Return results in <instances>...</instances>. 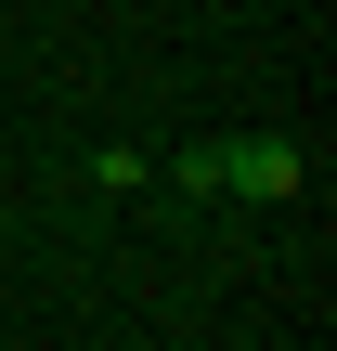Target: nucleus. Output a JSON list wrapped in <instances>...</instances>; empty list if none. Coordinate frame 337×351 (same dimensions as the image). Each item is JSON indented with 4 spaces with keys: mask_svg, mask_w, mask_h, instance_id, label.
<instances>
[{
    "mask_svg": "<svg viewBox=\"0 0 337 351\" xmlns=\"http://www.w3.org/2000/svg\"><path fill=\"white\" fill-rule=\"evenodd\" d=\"M169 195H221V143H182L169 156Z\"/></svg>",
    "mask_w": 337,
    "mask_h": 351,
    "instance_id": "nucleus-2",
    "label": "nucleus"
},
{
    "mask_svg": "<svg viewBox=\"0 0 337 351\" xmlns=\"http://www.w3.org/2000/svg\"><path fill=\"white\" fill-rule=\"evenodd\" d=\"M221 195H299V143H273V130H247V143H221Z\"/></svg>",
    "mask_w": 337,
    "mask_h": 351,
    "instance_id": "nucleus-1",
    "label": "nucleus"
}]
</instances>
